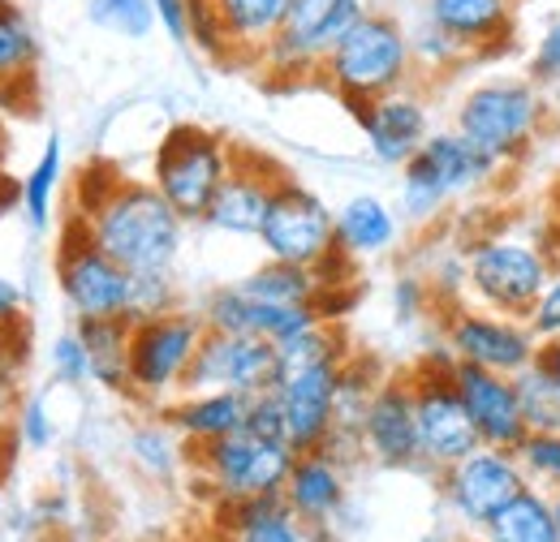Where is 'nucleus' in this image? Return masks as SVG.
<instances>
[{
  "mask_svg": "<svg viewBox=\"0 0 560 542\" xmlns=\"http://www.w3.org/2000/svg\"><path fill=\"white\" fill-rule=\"evenodd\" d=\"M199 310H168L155 319H139L130 328V397L147 405H168L186 388V370L203 344Z\"/></svg>",
  "mask_w": 560,
  "mask_h": 542,
  "instance_id": "1a4fd4ad",
  "label": "nucleus"
},
{
  "mask_svg": "<svg viewBox=\"0 0 560 542\" xmlns=\"http://www.w3.org/2000/svg\"><path fill=\"white\" fill-rule=\"evenodd\" d=\"M190 44L215 66H237V48L215 0H190Z\"/></svg>",
  "mask_w": 560,
  "mask_h": 542,
  "instance_id": "c9c22d12",
  "label": "nucleus"
},
{
  "mask_svg": "<svg viewBox=\"0 0 560 542\" xmlns=\"http://www.w3.org/2000/svg\"><path fill=\"white\" fill-rule=\"evenodd\" d=\"M535 362H539V366H544V370H548V375H552V379L560 384V340H544Z\"/></svg>",
  "mask_w": 560,
  "mask_h": 542,
  "instance_id": "8fccbe9b",
  "label": "nucleus"
},
{
  "mask_svg": "<svg viewBox=\"0 0 560 542\" xmlns=\"http://www.w3.org/2000/svg\"><path fill=\"white\" fill-rule=\"evenodd\" d=\"M366 9H371L366 0H293L277 39L264 48L255 69H264L272 82H284V86L319 78L332 48L358 26Z\"/></svg>",
  "mask_w": 560,
  "mask_h": 542,
  "instance_id": "6e6552de",
  "label": "nucleus"
},
{
  "mask_svg": "<svg viewBox=\"0 0 560 542\" xmlns=\"http://www.w3.org/2000/svg\"><path fill=\"white\" fill-rule=\"evenodd\" d=\"M453 366H457V357L444 344L440 353H422L419 366L406 370L410 375V388H415L422 470H431V474H440V470H448L462 457H470V452L483 448L470 413L462 405V392L453 384Z\"/></svg>",
  "mask_w": 560,
  "mask_h": 542,
  "instance_id": "0eeeda50",
  "label": "nucleus"
},
{
  "mask_svg": "<svg viewBox=\"0 0 560 542\" xmlns=\"http://www.w3.org/2000/svg\"><path fill=\"white\" fill-rule=\"evenodd\" d=\"M155 4V22L168 39L190 44V0H151Z\"/></svg>",
  "mask_w": 560,
  "mask_h": 542,
  "instance_id": "de8ad7c7",
  "label": "nucleus"
},
{
  "mask_svg": "<svg viewBox=\"0 0 560 542\" xmlns=\"http://www.w3.org/2000/svg\"><path fill=\"white\" fill-rule=\"evenodd\" d=\"M22 306H26L22 288H18L13 280H4V275H0V332H4V328H13V323H22Z\"/></svg>",
  "mask_w": 560,
  "mask_h": 542,
  "instance_id": "09e8293b",
  "label": "nucleus"
},
{
  "mask_svg": "<svg viewBox=\"0 0 560 542\" xmlns=\"http://www.w3.org/2000/svg\"><path fill=\"white\" fill-rule=\"evenodd\" d=\"M250 297L259 302H277V306H315L319 293H324V280L315 268H298V263H280V259H268L255 271H246L237 280Z\"/></svg>",
  "mask_w": 560,
  "mask_h": 542,
  "instance_id": "7c9ffc66",
  "label": "nucleus"
},
{
  "mask_svg": "<svg viewBox=\"0 0 560 542\" xmlns=\"http://www.w3.org/2000/svg\"><path fill=\"white\" fill-rule=\"evenodd\" d=\"M168 310H182V288H177L173 271H139L135 293H130V323L168 315Z\"/></svg>",
  "mask_w": 560,
  "mask_h": 542,
  "instance_id": "4c0bfd02",
  "label": "nucleus"
},
{
  "mask_svg": "<svg viewBox=\"0 0 560 542\" xmlns=\"http://www.w3.org/2000/svg\"><path fill=\"white\" fill-rule=\"evenodd\" d=\"M552 508H557V526H560V491L552 495Z\"/></svg>",
  "mask_w": 560,
  "mask_h": 542,
  "instance_id": "603ef678",
  "label": "nucleus"
},
{
  "mask_svg": "<svg viewBox=\"0 0 560 542\" xmlns=\"http://www.w3.org/2000/svg\"><path fill=\"white\" fill-rule=\"evenodd\" d=\"M246 409H250V397H242V392H182L168 405H160V417L190 448H203V444H215V439L242 431Z\"/></svg>",
  "mask_w": 560,
  "mask_h": 542,
  "instance_id": "393cba45",
  "label": "nucleus"
},
{
  "mask_svg": "<svg viewBox=\"0 0 560 542\" xmlns=\"http://www.w3.org/2000/svg\"><path fill=\"white\" fill-rule=\"evenodd\" d=\"M397 237H401V220L380 195H353L337 207V250H346L358 263L388 255Z\"/></svg>",
  "mask_w": 560,
  "mask_h": 542,
  "instance_id": "a878e982",
  "label": "nucleus"
},
{
  "mask_svg": "<svg viewBox=\"0 0 560 542\" xmlns=\"http://www.w3.org/2000/svg\"><path fill=\"white\" fill-rule=\"evenodd\" d=\"M526 78H530V82H539V86H557L560 82V17L548 22V31L539 35V44L530 48Z\"/></svg>",
  "mask_w": 560,
  "mask_h": 542,
  "instance_id": "79ce46f5",
  "label": "nucleus"
},
{
  "mask_svg": "<svg viewBox=\"0 0 560 542\" xmlns=\"http://www.w3.org/2000/svg\"><path fill=\"white\" fill-rule=\"evenodd\" d=\"M358 130L366 138L371 155L388 168H401L422 142L431 138V113L419 86H401L384 99H371L362 108H353Z\"/></svg>",
  "mask_w": 560,
  "mask_h": 542,
  "instance_id": "4be33fe9",
  "label": "nucleus"
},
{
  "mask_svg": "<svg viewBox=\"0 0 560 542\" xmlns=\"http://www.w3.org/2000/svg\"><path fill=\"white\" fill-rule=\"evenodd\" d=\"M341 370H346V357H324L315 366H302V370L277 379V397L284 409V431H289L293 452H315L332 439Z\"/></svg>",
  "mask_w": 560,
  "mask_h": 542,
  "instance_id": "dca6fc26",
  "label": "nucleus"
},
{
  "mask_svg": "<svg viewBox=\"0 0 560 542\" xmlns=\"http://www.w3.org/2000/svg\"><path fill=\"white\" fill-rule=\"evenodd\" d=\"M483 542H560L552 495L539 486H526L513 504H504L488 526L479 530Z\"/></svg>",
  "mask_w": 560,
  "mask_h": 542,
  "instance_id": "c85d7f7f",
  "label": "nucleus"
},
{
  "mask_svg": "<svg viewBox=\"0 0 560 542\" xmlns=\"http://www.w3.org/2000/svg\"><path fill=\"white\" fill-rule=\"evenodd\" d=\"M48 366H52V379L66 384V388L91 384V357H86V344L78 340V332H66V337L52 340V349H48Z\"/></svg>",
  "mask_w": 560,
  "mask_h": 542,
  "instance_id": "a19ab883",
  "label": "nucleus"
},
{
  "mask_svg": "<svg viewBox=\"0 0 560 542\" xmlns=\"http://www.w3.org/2000/svg\"><path fill=\"white\" fill-rule=\"evenodd\" d=\"M237 146H229V138L182 121L155 142L151 155V186L168 199V207L186 220V224H203L211 211V199L220 195L224 177L233 173Z\"/></svg>",
  "mask_w": 560,
  "mask_h": 542,
  "instance_id": "39448f33",
  "label": "nucleus"
},
{
  "mask_svg": "<svg viewBox=\"0 0 560 542\" xmlns=\"http://www.w3.org/2000/svg\"><path fill=\"white\" fill-rule=\"evenodd\" d=\"M277 388V344L264 337L203 332V344L186 370L182 392H242L259 397Z\"/></svg>",
  "mask_w": 560,
  "mask_h": 542,
  "instance_id": "2eb2a0df",
  "label": "nucleus"
},
{
  "mask_svg": "<svg viewBox=\"0 0 560 542\" xmlns=\"http://www.w3.org/2000/svg\"><path fill=\"white\" fill-rule=\"evenodd\" d=\"M362 452L384 470H422L410 375H384L375 384L362 417Z\"/></svg>",
  "mask_w": 560,
  "mask_h": 542,
  "instance_id": "f3484780",
  "label": "nucleus"
},
{
  "mask_svg": "<svg viewBox=\"0 0 560 542\" xmlns=\"http://www.w3.org/2000/svg\"><path fill=\"white\" fill-rule=\"evenodd\" d=\"M280 177L284 173H280L272 160L250 155V151H237L233 173L224 177L220 195L211 199V211L203 224L215 228V233H229V237H259Z\"/></svg>",
  "mask_w": 560,
  "mask_h": 542,
  "instance_id": "412c9836",
  "label": "nucleus"
},
{
  "mask_svg": "<svg viewBox=\"0 0 560 542\" xmlns=\"http://www.w3.org/2000/svg\"><path fill=\"white\" fill-rule=\"evenodd\" d=\"M86 17L117 39H151V31L160 26L151 0H86Z\"/></svg>",
  "mask_w": 560,
  "mask_h": 542,
  "instance_id": "f704fd0d",
  "label": "nucleus"
},
{
  "mask_svg": "<svg viewBox=\"0 0 560 542\" xmlns=\"http://www.w3.org/2000/svg\"><path fill=\"white\" fill-rule=\"evenodd\" d=\"M284 499L302 521L328 530L346 508V461L328 448L298 452L284 482Z\"/></svg>",
  "mask_w": 560,
  "mask_h": 542,
  "instance_id": "b1692460",
  "label": "nucleus"
},
{
  "mask_svg": "<svg viewBox=\"0 0 560 542\" xmlns=\"http://www.w3.org/2000/svg\"><path fill=\"white\" fill-rule=\"evenodd\" d=\"M13 435H18V444H26L31 452H44V448L57 439V422H52L44 397H26V401L18 405V413H13Z\"/></svg>",
  "mask_w": 560,
  "mask_h": 542,
  "instance_id": "ea45409f",
  "label": "nucleus"
},
{
  "mask_svg": "<svg viewBox=\"0 0 560 542\" xmlns=\"http://www.w3.org/2000/svg\"><path fill=\"white\" fill-rule=\"evenodd\" d=\"M504 173L483 146L457 130H431V138L401 164V215L410 224H435L453 199L479 195Z\"/></svg>",
  "mask_w": 560,
  "mask_h": 542,
  "instance_id": "20e7f679",
  "label": "nucleus"
},
{
  "mask_svg": "<svg viewBox=\"0 0 560 542\" xmlns=\"http://www.w3.org/2000/svg\"><path fill=\"white\" fill-rule=\"evenodd\" d=\"M208 332H233V337H264L272 344L302 337L311 328L324 323V315L315 306H277V302H259L250 297L237 280L233 284H220L211 288L199 306Z\"/></svg>",
  "mask_w": 560,
  "mask_h": 542,
  "instance_id": "a211bd4d",
  "label": "nucleus"
},
{
  "mask_svg": "<svg viewBox=\"0 0 560 542\" xmlns=\"http://www.w3.org/2000/svg\"><path fill=\"white\" fill-rule=\"evenodd\" d=\"M130 457L147 478H173L182 466H190V444L160 417V422H147L130 435Z\"/></svg>",
  "mask_w": 560,
  "mask_h": 542,
  "instance_id": "473e14b6",
  "label": "nucleus"
},
{
  "mask_svg": "<svg viewBox=\"0 0 560 542\" xmlns=\"http://www.w3.org/2000/svg\"><path fill=\"white\" fill-rule=\"evenodd\" d=\"M522 0H419V22L444 31L470 61H488L513 48Z\"/></svg>",
  "mask_w": 560,
  "mask_h": 542,
  "instance_id": "6ab92c4d",
  "label": "nucleus"
},
{
  "mask_svg": "<svg viewBox=\"0 0 560 542\" xmlns=\"http://www.w3.org/2000/svg\"><path fill=\"white\" fill-rule=\"evenodd\" d=\"M453 384L462 392V405L470 413L483 448L517 452L530 431H526V417H522V405H517L513 375H495V370H483V366L457 362L453 366Z\"/></svg>",
  "mask_w": 560,
  "mask_h": 542,
  "instance_id": "aec40b11",
  "label": "nucleus"
},
{
  "mask_svg": "<svg viewBox=\"0 0 560 542\" xmlns=\"http://www.w3.org/2000/svg\"><path fill=\"white\" fill-rule=\"evenodd\" d=\"M224 22H229V35H233V48H237V66H259L264 48L277 39L280 22L289 13L293 0H215Z\"/></svg>",
  "mask_w": 560,
  "mask_h": 542,
  "instance_id": "c756f323",
  "label": "nucleus"
},
{
  "mask_svg": "<svg viewBox=\"0 0 560 542\" xmlns=\"http://www.w3.org/2000/svg\"><path fill=\"white\" fill-rule=\"evenodd\" d=\"M39 57H44V48H39V35H35L26 9L13 0H0V104L18 99V91L35 82Z\"/></svg>",
  "mask_w": 560,
  "mask_h": 542,
  "instance_id": "cd10ccee",
  "label": "nucleus"
},
{
  "mask_svg": "<svg viewBox=\"0 0 560 542\" xmlns=\"http://www.w3.org/2000/svg\"><path fill=\"white\" fill-rule=\"evenodd\" d=\"M18 328V323H13ZM4 337H9V328L0 332V426L18 413L22 405V392H18V362H22V353H9L4 349Z\"/></svg>",
  "mask_w": 560,
  "mask_h": 542,
  "instance_id": "49530a36",
  "label": "nucleus"
},
{
  "mask_svg": "<svg viewBox=\"0 0 560 542\" xmlns=\"http://www.w3.org/2000/svg\"><path fill=\"white\" fill-rule=\"evenodd\" d=\"M526 323H530V332L544 340H560V263L552 271V280H548V288L539 293V302H535V310L526 315Z\"/></svg>",
  "mask_w": 560,
  "mask_h": 542,
  "instance_id": "a18cd8bd",
  "label": "nucleus"
},
{
  "mask_svg": "<svg viewBox=\"0 0 560 542\" xmlns=\"http://www.w3.org/2000/svg\"><path fill=\"white\" fill-rule=\"evenodd\" d=\"M215 526L224 542H328V530L302 521L284 491L255 499H215Z\"/></svg>",
  "mask_w": 560,
  "mask_h": 542,
  "instance_id": "5701e85b",
  "label": "nucleus"
},
{
  "mask_svg": "<svg viewBox=\"0 0 560 542\" xmlns=\"http://www.w3.org/2000/svg\"><path fill=\"white\" fill-rule=\"evenodd\" d=\"M293 457L298 452L284 439H264L242 426L215 444L190 448V470L199 474L203 486L215 491V499H255V495L284 491Z\"/></svg>",
  "mask_w": 560,
  "mask_h": 542,
  "instance_id": "9d476101",
  "label": "nucleus"
},
{
  "mask_svg": "<svg viewBox=\"0 0 560 542\" xmlns=\"http://www.w3.org/2000/svg\"><path fill=\"white\" fill-rule=\"evenodd\" d=\"M526 486L530 482H526L517 452H504V448H479V452L462 457L457 466L440 470V495L470 534H479Z\"/></svg>",
  "mask_w": 560,
  "mask_h": 542,
  "instance_id": "4468645a",
  "label": "nucleus"
},
{
  "mask_svg": "<svg viewBox=\"0 0 560 542\" xmlns=\"http://www.w3.org/2000/svg\"><path fill=\"white\" fill-rule=\"evenodd\" d=\"M513 388H517L526 431H560V384L539 362H530L522 375H513Z\"/></svg>",
  "mask_w": 560,
  "mask_h": 542,
  "instance_id": "72a5a7b5",
  "label": "nucleus"
},
{
  "mask_svg": "<svg viewBox=\"0 0 560 542\" xmlns=\"http://www.w3.org/2000/svg\"><path fill=\"white\" fill-rule=\"evenodd\" d=\"M61 173H66V151H61V138L52 134L44 142L35 168L22 177V211H26L31 228H48L52 224V203H57V190H61Z\"/></svg>",
  "mask_w": 560,
  "mask_h": 542,
  "instance_id": "2f4dec72",
  "label": "nucleus"
},
{
  "mask_svg": "<svg viewBox=\"0 0 560 542\" xmlns=\"http://www.w3.org/2000/svg\"><path fill=\"white\" fill-rule=\"evenodd\" d=\"M95 246L113 255L126 271H173L182 241H186V220L168 207V199L151 181L121 177L95 211L78 215Z\"/></svg>",
  "mask_w": 560,
  "mask_h": 542,
  "instance_id": "f257e3e1",
  "label": "nucleus"
},
{
  "mask_svg": "<svg viewBox=\"0 0 560 542\" xmlns=\"http://www.w3.org/2000/svg\"><path fill=\"white\" fill-rule=\"evenodd\" d=\"M268 259L298 263V268H319L337 250V211L324 203L311 186L280 177L268 220L255 237Z\"/></svg>",
  "mask_w": 560,
  "mask_h": 542,
  "instance_id": "f8f14e48",
  "label": "nucleus"
},
{
  "mask_svg": "<svg viewBox=\"0 0 560 542\" xmlns=\"http://www.w3.org/2000/svg\"><path fill=\"white\" fill-rule=\"evenodd\" d=\"M517 461L526 470V482L557 495L560 491V431H530L517 448Z\"/></svg>",
  "mask_w": 560,
  "mask_h": 542,
  "instance_id": "e433bc0d",
  "label": "nucleus"
},
{
  "mask_svg": "<svg viewBox=\"0 0 560 542\" xmlns=\"http://www.w3.org/2000/svg\"><path fill=\"white\" fill-rule=\"evenodd\" d=\"M57 284L73 319H130L135 271L104 255L78 215H70L57 246Z\"/></svg>",
  "mask_w": 560,
  "mask_h": 542,
  "instance_id": "9b49d317",
  "label": "nucleus"
},
{
  "mask_svg": "<svg viewBox=\"0 0 560 542\" xmlns=\"http://www.w3.org/2000/svg\"><path fill=\"white\" fill-rule=\"evenodd\" d=\"M4 138L9 134H4V121H0V164H4V151H9V142H4Z\"/></svg>",
  "mask_w": 560,
  "mask_h": 542,
  "instance_id": "3c124183",
  "label": "nucleus"
},
{
  "mask_svg": "<svg viewBox=\"0 0 560 542\" xmlns=\"http://www.w3.org/2000/svg\"><path fill=\"white\" fill-rule=\"evenodd\" d=\"M548 121V95L539 82L517 73H495L475 82L453 113V130L483 146L495 164L513 168L535 151Z\"/></svg>",
  "mask_w": 560,
  "mask_h": 542,
  "instance_id": "7ed1b4c3",
  "label": "nucleus"
},
{
  "mask_svg": "<svg viewBox=\"0 0 560 542\" xmlns=\"http://www.w3.org/2000/svg\"><path fill=\"white\" fill-rule=\"evenodd\" d=\"M130 319H78L73 332L86 344L91 384L130 397Z\"/></svg>",
  "mask_w": 560,
  "mask_h": 542,
  "instance_id": "bb28decb",
  "label": "nucleus"
},
{
  "mask_svg": "<svg viewBox=\"0 0 560 542\" xmlns=\"http://www.w3.org/2000/svg\"><path fill=\"white\" fill-rule=\"evenodd\" d=\"M415 44L410 26L388 9H366L350 35L332 48L324 61V86L346 104L362 108L371 99H384L401 86H415Z\"/></svg>",
  "mask_w": 560,
  "mask_h": 542,
  "instance_id": "f03ea898",
  "label": "nucleus"
},
{
  "mask_svg": "<svg viewBox=\"0 0 560 542\" xmlns=\"http://www.w3.org/2000/svg\"><path fill=\"white\" fill-rule=\"evenodd\" d=\"M246 431L250 435H264V439H284L289 444V431H284V409H280L277 388L250 397V409H246Z\"/></svg>",
  "mask_w": 560,
  "mask_h": 542,
  "instance_id": "37998d69",
  "label": "nucleus"
},
{
  "mask_svg": "<svg viewBox=\"0 0 560 542\" xmlns=\"http://www.w3.org/2000/svg\"><path fill=\"white\" fill-rule=\"evenodd\" d=\"M431 306H435V297H431V284L422 275H415V271L410 275H397V284H393V310H397L401 323L422 319Z\"/></svg>",
  "mask_w": 560,
  "mask_h": 542,
  "instance_id": "c03bdc74",
  "label": "nucleus"
},
{
  "mask_svg": "<svg viewBox=\"0 0 560 542\" xmlns=\"http://www.w3.org/2000/svg\"><path fill=\"white\" fill-rule=\"evenodd\" d=\"M0 504H4V495H0Z\"/></svg>",
  "mask_w": 560,
  "mask_h": 542,
  "instance_id": "864d4df0",
  "label": "nucleus"
},
{
  "mask_svg": "<svg viewBox=\"0 0 560 542\" xmlns=\"http://www.w3.org/2000/svg\"><path fill=\"white\" fill-rule=\"evenodd\" d=\"M410 44H415V66L427 69V73H453V69L470 66V57L435 26L419 22V31H410Z\"/></svg>",
  "mask_w": 560,
  "mask_h": 542,
  "instance_id": "58836bf2",
  "label": "nucleus"
},
{
  "mask_svg": "<svg viewBox=\"0 0 560 542\" xmlns=\"http://www.w3.org/2000/svg\"><path fill=\"white\" fill-rule=\"evenodd\" d=\"M470 259V297L475 306L526 319L548 288L557 259L544 250V241L513 237V233H479L466 241Z\"/></svg>",
  "mask_w": 560,
  "mask_h": 542,
  "instance_id": "423d86ee",
  "label": "nucleus"
},
{
  "mask_svg": "<svg viewBox=\"0 0 560 542\" xmlns=\"http://www.w3.org/2000/svg\"><path fill=\"white\" fill-rule=\"evenodd\" d=\"M444 344L457 362L483 366L495 375H522L535 357H539V337L530 332L526 319L513 315H495L475 302H457L440 315Z\"/></svg>",
  "mask_w": 560,
  "mask_h": 542,
  "instance_id": "ddd939ff",
  "label": "nucleus"
}]
</instances>
